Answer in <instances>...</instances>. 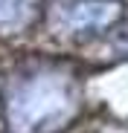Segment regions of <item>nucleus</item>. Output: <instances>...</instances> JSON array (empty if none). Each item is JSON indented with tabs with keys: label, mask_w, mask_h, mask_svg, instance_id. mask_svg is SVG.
Instances as JSON below:
<instances>
[{
	"label": "nucleus",
	"mask_w": 128,
	"mask_h": 133,
	"mask_svg": "<svg viewBox=\"0 0 128 133\" xmlns=\"http://www.w3.org/2000/svg\"><path fill=\"white\" fill-rule=\"evenodd\" d=\"M122 20L119 0H70L53 15V23L64 35H99Z\"/></svg>",
	"instance_id": "nucleus-2"
},
{
	"label": "nucleus",
	"mask_w": 128,
	"mask_h": 133,
	"mask_svg": "<svg viewBox=\"0 0 128 133\" xmlns=\"http://www.w3.org/2000/svg\"><path fill=\"white\" fill-rule=\"evenodd\" d=\"M79 84L67 70L38 66L15 78L6 110L20 133H58L79 113Z\"/></svg>",
	"instance_id": "nucleus-1"
},
{
	"label": "nucleus",
	"mask_w": 128,
	"mask_h": 133,
	"mask_svg": "<svg viewBox=\"0 0 128 133\" xmlns=\"http://www.w3.org/2000/svg\"><path fill=\"white\" fill-rule=\"evenodd\" d=\"M41 15V0H0V35L26 32Z\"/></svg>",
	"instance_id": "nucleus-3"
}]
</instances>
